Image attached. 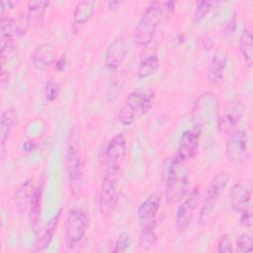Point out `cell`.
I'll return each instance as SVG.
<instances>
[{"label":"cell","instance_id":"6da1fadb","mask_svg":"<svg viewBox=\"0 0 253 253\" xmlns=\"http://www.w3.org/2000/svg\"><path fill=\"white\" fill-rule=\"evenodd\" d=\"M165 197L170 204L182 201L188 193L190 184V171L185 162L173 156L168 159L164 172Z\"/></svg>","mask_w":253,"mask_h":253},{"label":"cell","instance_id":"7a4b0ae2","mask_svg":"<svg viewBox=\"0 0 253 253\" xmlns=\"http://www.w3.org/2000/svg\"><path fill=\"white\" fill-rule=\"evenodd\" d=\"M155 93L151 88L131 91L119 112V120L124 126H130L135 118L145 115L153 106Z\"/></svg>","mask_w":253,"mask_h":253},{"label":"cell","instance_id":"3957f363","mask_svg":"<svg viewBox=\"0 0 253 253\" xmlns=\"http://www.w3.org/2000/svg\"><path fill=\"white\" fill-rule=\"evenodd\" d=\"M161 19L160 2L152 1L144 10L134 28L133 39L137 45L146 46L152 41Z\"/></svg>","mask_w":253,"mask_h":253},{"label":"cell","instance_id":"277c9868","mask_svg":"<svg viewBox=\"0 0 253 253\" xmlns=\"http://www.w3.org/2000/svg\"><path fill=\"white\" fill-rule=\"evenodd\" d=\"M89 227V218L84 211L78 208L70 209L64 224V242L68 249L78 247L85 239Z\"/></svg>","mask_w":253,"mask_h":253},{"label":"cell","instance_id":"5b68a950","mask_svg":"<svg viewBox=\"0 0 253 253\" xmlns=\"http://www.w3.org/2000/svg\"><path fill=\"white\" fill-rule=\"evenodd\" d=\"M66 169L70 184L78 187L83 177V160L80 151V129L74 126L67 138Z\"/></svg>","mask_w":253,"mask_h":253},{"label":"cell","instance_id":"8992f818","mask_svg":"<svg viewBox=\"0 0 253 253\" xmlns=\"http://www.w3.org/2000/svg\"><path fill=\"white\" fill-rule=\"evenodd\" d=\"M229 179H230V176L227 172H220L211 180L207 188L205 198L200 210V213H199L200 223L204 224L208 221V219L211 215V212L215 209L217 202L222 196L229 182Z\"/></svg>","mask_w":253,"mask_h":253},{"label":"cell","instance_id":"52a82bcc","mask_svg":"<svg viewBox=\"0 0 253 253\" xmlns=\"http://www.w3.org/2000/svg\"><path fill=\"white\" fill-rule=\"evenodd\" d=\"M219 112L218 100L212 92L202 93L195 101L192 109V120L195 126L201 128L205 125L216 120Z\"/></svg>","mask_w":253,"mask_h":253},{"label":"cell","instance_id":"ba28073f","mask_svg":"<svg viewBox=\"0 0 253 253\" xmlns=\"http://www.w3.org/2000/svg\"><path fill=\"white\" fill-rule=\"evenodd\" d=\"M225 154L228 161L234 165H240L248 158V137L244 129L236 128L228 133Z\"/></svg>","mask_w":253,"mask_h":253},{"label":"cell","instance_id":"9c48e42d","mask_svg":"<svg viewBox=\"0 0 253 253\" xmlns=\"http://www.w3.org/2000/svg\"><path fill=\"white\" fill-rule=\"evenodd\" d=\"M200 187L195 186L185 196L184 201L179 205L175 215V228L179 233L185 232L189 227L194 216V212L197 210L200 202Z\"/></svg>","mask_w":253,"mask_h":253},{"label":"cell","instance_id":"30bf717a","mask_svg":"<svg viewBox=\"0 0 253 253\" xmlns=\"http://www.w3.org/2000/svg\"><path fill=\"white\" fill-rule=\"evenodd\" d=\"M126 139L123 133L115 134L106 147L105 164L106 170L118 173L126 155Z\"/></svg>","mask_w":253,"mask_h":253},{"label":"cell","instance_id":"8fae6325","mask_svg":"<svg viewBox=\"0 0 253 253\" xmlns=\"http://www.w3.org/2000/svg\"><path fill=\"white\" fill-rule=\"evenodd\" d=\"M243 116V106L237 100L228 101L221 110L219 109L216 125L219 131L229 133L237 128Z\"/></svg>","mask_w":253,"mask_h":253},{"label":"cell","instance_id":"7c38bea8","mask_svg":"<svg viewBox=\"0 0 253 253\" xmlns=\"http://www.w3.org/2000/svg\"><path fill=\"white\" fill-rule=\"evenodd\" d=\"M117 178L118 173L105 171L99 192V207L102 214L110 213L116 206L118 194Z\"/></svg>","mask_w":253,"mask_h":253},{"label":"cell","instance_id":"4fadbf2b","mask_svg":"<svg viewBox=\"0 0 253 253\" xmlns=\"http://www.w3.org/2000/svg\"><path fill=\"white\" fill-rule=\"evenodd\" d=\"M201 138V128L194 126L185 130L179 140L177 152L174 155L181 161L192 159L198 152Z\"/></svg>","mask_w":253,"mask_h":253},{"label":"cell","instance_id":"5bb4252c","mask_svg":"<svg viewBox=\"0 0 253 253\" xmlns=\"http://www.w3.org/2000/svg\"><path fill=\"white\" fill-rule=\"evenodd\" d=\"M162 195L159 192H155L148 196L138 207L136 214L140 225L157 222V212L160 209Z\"/></svg>","mask_w":253,"mask_h":253},{"label":"cell","instance_id":"9a60e30c","mask_svg":"<svg viewBox=\"0 0 253 253\" xmlns=\"http://www.w3.org/2000/svg\"><path fill=\"white\" fill-rule=\"evenodd\" d=\"M56 61V50L50 42H43L36 47L32 55L34 67L39 71L48 69Z\"/></svg>","mask_w":253,"mask_h":253},{"label":"cell","instance_id":"2e32d148","mask_svg":"<svg viewBox=\"0 0 253 253\" xmlns=\"http://www.w3.org/2000/svg\"><path fill=\"white\" fill-rule=\"evenodd\" d=\"M126 55V43L124 38L119 37L107 47L105 53V65L107 68L115 70L125 60Z\"/></svg>","mask_w":253,"mask_h":253},{"label":"cell","instance_id":"e0dca14e","mask_svg":"<svg viewBox=\"0 0 253 253\" xmlns=\"http://www.w3.org/2000/svg\"><path fill=\"white\" fill-rule=\"evenodd\" d=\"M96 5L97 1L94 0H83L76 4L72 15L71 25V30L74 34L80 32L84 25L91 19Z\"/></svg>","mask_w":253,"mask_h":253},{"label":"cell","instance_id":"ac0fdd59","mask_svg":"<svg viewBox=\"0 0 253 253\" xmlns=\"http://www.w3.org/2000/svg\"><path fill=\"white\" fill-rule=\"evenodd\" d=\"M228 52L223 48H217L213 52L211 59L210 61L207 77L210 83L216 84L218 83L223 76V72L227 63Z\"/></svg>","mask_w":253,"mask_h":253},{"label":"cell","instance_id":"d6986e66","mask_svg":"<svg viewBox=\"0 0 253 253\" xmlns=\"http://www.w3.org/2000/svg\"><path fill=\"white\" fill-rule=\"evenodd\" d=\"M35 187L31 179L22 182L15 192V206L20 214H27L30 211V208L33 202L35 193Z\"/></svg>","mask_w":253,"mask_h":253},{"label":"cell","instance_id":"ffe728a7","mask_svg":"<svg viewBox=\"0 0 253 253\" xmlns=\"http://www.w3.org/2000/svg\"><path fill=\"white\" fill-rule=\"evenodd\" d=\"M61 213V210H59L49 220L48 222L45 224V226L43 227V229L42 230V232L37 236V238L34 241V244L32 246V252H42L43 250H45L51 240L53 239L57 224L59 222V218H60V214Z\"/></svg>","mask_w":253,"mask_h":253},{"label":"cell","instance_id":"44dd1931","mask_svg":"<svg viewBox=\"0 0 253 253\" xmlns=\"http://www.w3.org/2000/svg\"><path fill=\"white\" fill-rule=\"evenodd\" d=\"M229 201L231 208L241 213L242 211L251 208V191L250 189L240 183L234 184L230 190Z\"/></svg>","mask_w":253,"mask_h":253},{"label":"cell","instance_id":"7402d4cb","mask_svg":"<svg viewBox=\"0 0 253 253\" xmlns=\"http://www.w3.org/2000/svg\"><path fill=\"white\" fill-rule=\"evenodd\" d=\"M239 51L245 63L251 67L253 62V35L250 27L244 28L239 40Z\"/></svg>","mask_w":253,"mask_h":253},{"label":"cell","instance_id":"603a6c76","mask_svg":"<svg viewBox=\"0 0 253 253\" xmlns=\"http://www.w3.org/2000/svg\"><path fill=\"white\" fill-rule=\"evenodd\" d=\"M16 122V113L13 108H9L2 112L1 115V130H0V142L1 147H4L7 139L10 136V133L14 127Z\"/></svg>","mask_w":253,"mask_h":253},{"label":"cell","instance_id":"cb8c5ba5","mask_svg":"<svg viewBox=\"0 0 253 253\" xmlns=\"http://www.w3.org/2000/svg\"><path fill=\"white\" fill-rule=\"evenodd\" d=\"M159 66V59L155 53L145 54L141 57L138 67L137 76L139 78H147L153 75Z\"/></svg>","mask_w":253,"mask_h":253},{"label":"cell","instance_id":"d4e9b609","mask_svg":"<svg viewBox=\"0 0 253 253\" xmlns=\"http://www.w3.org/2000/svg\"><path fill=\"white\" fill-rule=\"evenodd\" d=\"M156 226L157 222H152L148 224L140 225L139 233V246L143 249H150L153 247L157 241L156 235Z\"/></svg>","mask_w":253,"mask_h":253},{"label":"cell","instance_id":"484cf974","mask_svg":"<svg viewBox=\"0 0 253 253\" xmlns=\"http://www.w3.org/2000/svg\"><path fill=\"white\" fill-rule=\"evenodd\" d=\"M49 5L48 1L44 0H31L27 3V16L32 24L41 21Z\"/></svg>","mask_w":253,"mask_h":253},{"label":"cell","instance_id":"4316f807","mask_svg":"<svg viewBox=\"0 0 253 253\" xmlns=\"http://www.w3.org/2000/svg\"><path fill=\"white\" fill-rule=\"evenodd\" d=\"M215 4H217V2L215 1L203 0V1L197 2L194 10V14H193L194 23H199L200 21H202L210 13L212 7H214Z\"/></svg>","mask_w":253,"mask_h":253},{"label":"cell","instance_id":"83f0119b","mask_svg":"<svg viewBox=\"0 0 253 253\" xmlns=\"http://www.w3.org/2000/svg\"><path fill=\"white\" fill-rule=\"evenodd\" d=\"M41 201H42V187L38 186L35 189L34 197H33V202L30 208V217L31 220L36 224L40 218L41 215Z\"/></svg>","mask_w":253,"mask_h":253},{"label":"cell","instance_id":"f1b7e54d","mask_svg":"<svg viewBox=\"0 0 253 253\" xmlns=\"http://www.w3.org/2000/svg\"><path fill=\"white\" fill-rule=\"evenodd\" d=\"M111 85L108 89V99L109 101H113L121 92L124 84H125V76L123 75V73H117L113 76V78L111 79Z\"/></svg>","mask_w":253,"mask_h":253},{"label":"cell","instance_id":"f546056e","mask_svg":"<svg viewBox=\"0 0 253 253\" xmlns=\"http://www.w3.org/2000/svg\"><path fill=\"white\" fill-rule=\"evenodd\" d=\"M12 23L14 33L18 36H24L31 26V22L27 14H20L16 19L12 18Z\"/></svg>","mask_w":253,"mask_h":253},{"label":"cell","instance_id":"4dcf8cb0","mask_svg":"<svg viewBox=\"0 0 253 253\" xmlns=\"http://www.w3.org/2000/svg\"><path fill=\"white\" fill-rule=\"evenodd\" d=\"M236 251L239 253L251 252L253 250V239L252 236L248 233H241L237 236L236 241Z\"/></svg>","mask_w":253,"mask_h":253},{"label":"cell","instance_id":"1f68e13d","mask_svg":"<svg viewBox=\"0 0 253 253\" xmlns=\"http://www.w3.org/2000/svg\"><path fill=\"white\" fill-rule=\"evenodd\" d=\"M59 91H60V87H59L58 82L53 79L48 80L46 82L45 88H44L45 100L48 102H53L57 98Z\"/></svg>","mask_w":253,"mask_h":253},{"label":"cell","instance_id":"d6a6232c","mask_svg":"<svg viewBox=\"0 0 253 253\" xmlns=\"http://www.w3.org/2000/svg\"><path fill=\"white\" fill-rule=\"evenodd\" d=\"M130 246V238L129 235L126 232L121 233L115 243L114 252H125L126 251Z\"/></svg>","mask_w":253,"mask_h":253},{"label":"cell","instance_id":"836d02e7","mask_svg":"<svg viewBox=\"0 0 253 253\" xmlns=\"http://www.w3.org/2000/svg\"><path fill=\"white\" fill-rule=\"evenodd\" d=\"M216 251L218 253H231L233 252V245L232 241L229 235L224 234L220 237L218 243H217V248Z\"/></svg>","mask_w":253,"mask_h":253},{"label":"cell","instance_id":"e575fe53","mask_svg":"<svg viewBox=\"0 0 253 253\" xmlns=\"http://www.w3.org/2000/svg\"><path fill=\"white\" fill-rule=\"evenodd\" d=\"M175 5L176 3L173 1H167L160 3V10H161V16L163 18H168L172 15V13L175 10Z\"/></svg>","mask_w":253,"mask_h":253},{"label":"cell","instance_id":"d590c367","mask_svg":"<svg viewBox=\"0 0 253 253\" xmlns=\"http://www.w3.org/2000/svg\"><path fill=\"white\" fill-rule=\"evenodd\" d=\"M240 222L248 227V228H251L252 227V222H253V218H252V208L242 211L240 213Z\"/></svg>","mask_w":253,"mask_h":253},{"label":"cell","instance_id":"8d00e7d4","mask_svg":"<svg viewBox=\"0 0 253 253\" xmlns=\"http://www.w3.org/2000/svg\"><path fill=\"white\" fill-rule=\"evenodd\" d=\"M13 8V2L11 1H2L1 2V19L6 17V13Z\"/></svg>","mask_w":253,"mask_h":253},{"label":"cell","instance_id":"74e56055","mask_svg":"<svg viewBox=\"0 0 253 253\" xmlns=\"http://www.w3.org/2000/svg\"><path fill=\"white\" fill-rule=\"evenodd\" d=\"M65 63H66V58L65 56H60L58 59H56L55 61V68L57 71H62L65 67Z\"/></svg>","mask_w":253,"mask_h":253},{"label":"cell","instance_id":"f35d334b","mask_svg":"<svg viewBox=\"0 0 253 253\" xmlns=\"http://www.w3.org/2000/svg\"><path fill=\"white\" fill-rule=\"evenodd\" d=\"M235 28V17H232L231 19H229L228 23L225 26V33L226 34H231L234 31Z\"/></svg>","mask_w":253,"mask_h":253}]
</instances>
